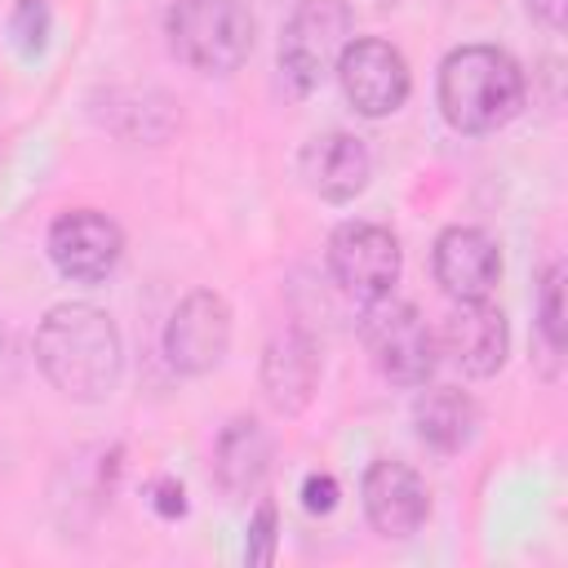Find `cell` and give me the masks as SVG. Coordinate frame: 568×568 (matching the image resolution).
<instances>
[{"label":"cell","instance_id":"cell-1","mask_svg":"<svg viewBox=\"0 0 568 568\" xmlns=\"http://www.w3.org/2000/svg\"><path fill=\"white\" fill-rule=\"evenodd\" d=\"M36 364L49 386L75 404H98L115 390L124 368L120 328L89 302L53 306L36 328Z\"/></svg>","mask_w":568,"mask_h":568},{"label":"cell","instance_id":"cell-2","mask_svg":"<svg viewBox=\"0 0 568 568\" xmlns=\"http://www.w3.org/2000/svg\"><path fill=\"white\" fill-rule=\"evenodd\" d=\"M435 98L457 133H497L524 111L528 84L519 62L497 44H462L439 62Z\"/></svg>","mask_w":568,"mask_h":568},{"label":"cell","instance_id":"cell-3","mask_svg":"<svg viewBox=\"0 0 568 568\" xmlns=\"http://www.w3.org/2000/svg\"><path fill=\"white\" fill-rule=\"evenodd\" d=\"M253 13L240 0H178L164 13V36L178 62L204 75H231L253 53Z\"/></svg>","mask_w":568,"mask_h":568},{"label":"cell","instance_id":"cell-4","mask_svg":"<svg viewBox=\"0 0 568 568\" xmlns=\"http://www.w3.org/2000/svg\"><path fill=\"white\" fill-rule=\"evenodd\" d=\"M359 337L368 346L373 368L390 386H426L435 364H439V342L426 324V315L413 302L399 297H373L359 311Z\"/></svg>","mask_w":568,"mask_h":568},{"label":"cell","instance_id":"cell-5","mask_svg":"<svg viewBox=\"0 0 568 568\" xmlns=\"http://www.w3.org/2000/svg\"><path fill=\"white\" fill-rule=\"evenodd\" d=\"M351 31H355V18L346 0H297L293 4L284 36H280V71L297 98L324 84L342 49L355 40Z\"/></svg>","mask_w":568,"mask_h":568},{"label":"cell","instance_id":"cell-6","mask_svg":"<svg viewBox=\"0 0 568 568\" xmlns=\"http://www.w3.org/2000/svg\"><path fill=\"white\" fill-rule=\"evenodd\" d=\"M337 80H342V93L346 102L364 115V120H386L395 115L408 93H413V75H408V62L404 53L390 44V40H377V36H359L342 49L337 58Z\"/></svg>","mask_w":568,"mask_h":568},{"label":"cell","instance_id":"cell-7","mask_svg":"<svg viewBox=\"0 0 568 568\" xmlns=\"http://www.w3.org/2000/svg\"><path fill=\"white\" fill-rule=\"evenodd\" d=\"M231 351V306L213 288L186 293L164 324V359L182 377L213 373Z\"/></svg>","mask_w":568,"mask_h":568},{"label":"cell","instance_id":"cell-8","mask_svg":"<svg viewBox=\"0 0 568 568\" xmlns=\"http://www.w3.org/2000/svg\"><path fill=\"white\" fill-rule=\"evenodd\" d=\"M399 266H404L399 240L377 222H342L328 235V271L337 288L359 302L386 297L399 284Z\"/></svg>","mask_w":568,"mask_h":568},{"label":"cell","instance_id":"cell-9","mask_svg":"<svg viewBox=\"0 0 568 568\" xmlns=\"http://www.w3.org/2000/svg\"><path fill=\"white\" fill-rule=\"evenodd\" d=\"M124 257V231L98 209H67L49 226V262L71 284H102Z\"/></svg>","mask_w":568,"mask_h":568},{"label":"cell","instance_id":"cell-10","mask_svg":"<svg viewBox=\"0 0 568 568\" xmlns=\"http://www.w3.org/2000/svg\"><path fill=\"white\" fill-rule=\"evenodd\" d=\"M359 497H364V515H368L373 532L386 537V541H408L426 524V515H430L426 479L408 462H399V457L368 462Z\"/></svg>","mask_w":568,"mask_h":568},{"label":"cell","instance_id":"cell-11","mask_svg":"<svg viewBox=\"0 0 568 568\" xmlns=\"http://www.w3.org/2000/svg\"><path fill=\"white\" fill-rule=\"evenodd\" d=\"M439 342H444V355L466 377H493L510 355V324L501 306H493L488 297H470L448 311Z\"/></svg>","mask_w":568,"mask_h":568},{"label":"cell","instance_id":"cell-12","mask_svg":"<svg viewBox=\"0 0 568 568\" xmlns=\"http://www.w3.org/2000/svg\"><path fill=\"white\" fill-rule=\"evenodd\" d=\"M430 271H435V284L453 302H470V297H488L493 284L501 280V253H497L488 231H479V226H448L435 240Z\"/></svg>","mask_w":568,"mask_h":568},{"label":"cell","instance_id":"cell-13","mask_svg":"<svg viewBox=\"0 0 568 568\" xmlns=\"http://www.w3.org/2000/svg\"><path fill=\"white\" fill-rule=\"evenodd\" d=\"M320 386V346L302 328H280L262 351V395L280 417H297Z\"/></svg>","mask_w":568,"mask_h":568},{"label":"cell","instance_id":"cell-14","mask_svg":"<svg viewBox=\"0 0 568 568\" xmlns=\"http://www.w3.org/2000/svg\"><path fill=\"white\" fill-rule=\"evenodd\" d=\"M297 169H302V182H306L320 200L346 204V200H355V195L368 186V178H373V155H368V146H364L355 133L333 129V133H315V138L302 146Z\"/></svg>","mask_w":568,"mask_h":568},{"label":"cell","instance_id":"cell-15","mask_svg":"<svg viewBox=\"0 0 568 568\" xmlns=\"http://www.w3.org/2000/svg\"><path fill=\"white\" fill-rule=\"evenodd\" d=\"M271 435L257 417H231L213 439V484L226 501H244L262 493L271 475Z\"/></svg>","mask_w":568,"mask_h":568},{"label":"cell","instance_id":"cell-16","mask_svg":"<svg viewBox=\"0 0 568 568\" xmlns=\"http://www.w3.org/2000/svg\"><path fill=\"white\" fill-rule=\"evenodd\" d=\"M413 426H417V439L444 457L470 448L475 430H479V408L466 390L457 386H430L413 399Z\"/></svg>","mask_w":568,"mask_h":568},{"label":"cell","instance_id":"cell-17","mask_svg":"<svg viewBox=\"0 0 568 568\" xmlns=\"http://www.w3.org/2000/svg\"><path fill=\"white\" fill-rule=\"evenodd\" d=\"M49 36H53L49 0H18L13 13H9V44L22 58H40L49 49Z\"/></svg>","mask_w":568,"mask_h":568},{"label":"cell","instance_id":"cell-18","mask_svg":"<svg viewBox=\"0 0 568 568\" xmlns=\"http://www.w3.org/2000/svg\"><path fill=\"white\" fill-rule=\"evenodd\" d=\"M537 328L546 346L559 355L564 351V262H550L537 284Z\"/></svg>","mask_w":568,"mask_h":568},{"label":"cell","instance_id":"cell-19","mask_svg":"<svg viewBox=\"0 0 568 568\" xmlns=\"http://www.w3.org/2000/svg\"><path fill=\"white\" fill-rule=\"evenodd\" d=\"M275 546H280V515H275V501H262L248 519V541H244V559L253 568H266L275 559Z\"/></svg>","mask_w":568,"mask_h":568},{"label":"cell","instance_id":"cell-20","mask_svg":"<svg viewBox=\"0 0 568 568\" xmlns=\"http://www.w3.org/2000/svg\"><path fill=\"white\" fill-rule=\"evenodd\" d=\"M337 497H342V488H337V479H333L328 470H311V475L302 479V506H306L311 515H328V510L337 506Z\"/></svg>","mask_w":568,"mask_h":568},{"label":"cell","instance_id":"cell-21","mask_svg":"<svg viewBox=\"0 0 568 568\" xmlns=\"http://www.w3.org/2000/svg\"><path fill=\"white\" fill-rule=\"evenodd\" d=\"M151 506L164 515V519H182L186 515V493H182V484H173V479H155L151 484Z\"/></svg>","mask_w":568,"mask_h":568},{"label":"cell","instance_id":"cell-22","mask_svg":"<svg viewBox=\"0 0 568 568\" xmlns=\"http://www.w3.org/2000/svg\"><path fill=\"white\" fill-rule=\"evenodd\" d=\"M528 13H532L541 27L559 31V27H564V18H568V0H528Z\"/></svg>","mask_w":568,"mask_h":568},{"label":"cell","instance_id":"cell-23","mask_svg":"<svg viewBox=\"0 0 568 568\" xmlns=\"http://www.w3.org/2000/svg\"><path fill=\"white\" fill-rule=\"evenodd\" d=\"M377 4H382V9H395V4H399V0H377Z\"/></svg>","mask_w":568,"mask_h":568}]
</instances>
